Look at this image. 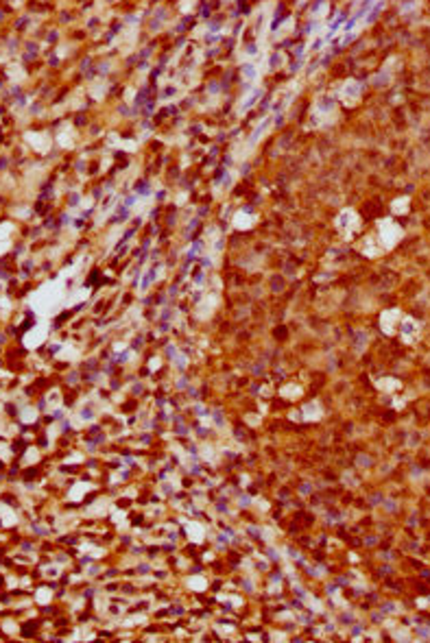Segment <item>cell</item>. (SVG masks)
Returning <instances> with one entry per match:
<instances>
[{"instance_id":"obj_6","label":"cell","mask_w":430,"mask_h":643,"mask_svg":"<svg viewBox=\"0 0 430 643\" xmlns=\"http://www.w3.org/2000/svg\"><path fill=\"white\" fill-rule=\"evenodd\" d=\"M391 207H393L395 214H404V211L409 209V199H406V197H404V199H397Z\"/></svg>"},{"instance_id":"obj_4","label":"cell","mask_w":430,"mask_h":643,"mask_svg":"<svg viewBox=\"0 0 430 643\" xmlns=\"http://www.w3.org/2000/svg\"><path fill=\"white\" fill-rule=\"evenodd\" d=\"M400 319V310H387L384 314H382V329L387 331V334H393L395 331V321Z\"/></svg>"},{"instance_id":"obj_2","label":"cell","mask_w":430,"mask_h":643,"mask_svg":"<svg viewBox=\"0 0 430 643\" xmlns=\"http://www.w3.org/2000/svg\"><path fill=\"white\" fill-rule=\"evenodd\" d=\"M419 329H421V325L415 321V319H402V338H404V343H415V338L419 336Z\"/></svg>"},{"instance_id":"obj_1","label":"cell","mask_w":430,"mask_h":643,"mask_svg":"<svg viewBox=\"0 0 430 643\" xmlns=\"http://www.w3.org/2000/svg\"><path fill=\"white\" fill-rule=\"evenodd\" d=\"M378 227H380V235H378V238H380V242H382L384 249H393L395 244L402 240V235H404L402 227L395 225L391 218H384V221H380Z\"/></svg>"},{"instance_id":"obj_3","label":"cell","mask_w":430,"mask_h":643,"mask_svg":"<svg viewBox=\"0 0 430 643\" xmlns=\"http://www.w3.org/2000/svg\"><path fill=\"white\" fill-rule=\"evenodd\" d=\"M338 227L341 229L345 227V238H352V227H358V218H356L354 211H345V214L338 216Z\"/></svg>"},{"instance_id":"obj_7","label":"cell","mask_w":430,"mask_h":643,"mask_svg":"<svg viewBox=\"0 0 430 643\" xmlns=\"http://www.w3.org/2000/svg\"><path fill=\"white\" fill-rule=\"evenodd\" d=\"M380 386H384V388H400V382H397V379H384V382H380Z\"/></svg>"},{"instance_id":"obj_5","label":"cell","mask_w":430,"mask_h":643,"mask_svg":"<svg viewBox=\"0 0 430 643\" xmlns=\"http://www.w3.org/2000/svg\"><path fill=\"white\" fill-rule=\"evenodd\" d=\"M341 94L347 99V103H354L356 96H360V85L356 83V81H347L343 85V89H341Z\"/></svg>"}]
</instances>
